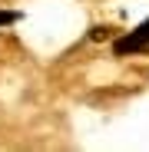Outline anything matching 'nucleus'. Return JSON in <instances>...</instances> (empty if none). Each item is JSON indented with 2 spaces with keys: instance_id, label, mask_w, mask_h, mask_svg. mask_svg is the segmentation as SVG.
<instances>
[{
  "instance_id": "obj_2",
  "label": "nucleus",
  "mask_w": 149,
  "mask_h": 152,
  "mask_svg": "<svg viewBox=\"0 0 149 152\" xmlns=\"http://www.w3.org/2000/svg\"><path fill=\"white\" fill-rule=\"evenodd\" d=\"M13 20H17L13 10H0V27H7V23H13Z\"/></svg>"
},
{
  "instance_id": "obj_1",
  "label": "nucleus",
  "mask_w": 149,
  "mask_h": 152,
  "mask_svg": "<svg viewBox=\"0 0 149 152\" xmlns=\"http://www.w3.org/2000/svg\"><path fill=\"white\" fill-rule=\"evenodd\" d=\"M146 46H149V20L139 23L136 30H129L126 37H119V40L113 43V50L123 53V56H126V53H136V50H146Z\"/></svg>"
}]
</instances>
